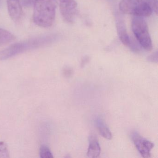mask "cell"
<instances>
[{
	"mask_svg": "<svg viewBox=\"0 0 158 158\" xmlns=\"http://www.w3.org/2000/svg\"><path fill=\"white\" fill-rule=\"evenodd\" d=\"M116 24L117 33L122 43L128 47L130 43V38L127 34L123 18L120 15H116Z\"/></svg>",
	"mask_w": 158,
	"mask_h": 158,
	"instance_id": "obj_8",
	"label": "cell"
},
{
	"mask_svg": "<svg viewBox=\"0 0 158 158\" xmlns=\"http://www.w3.org/2000/svg\"><path fill=\"white\" fill-rule=\"evenodd\" d=\"M35 0H21V3L25 7H29L34 4Z\"/></svg>",
	"mask_w": 158,
	"mask_h": 158,
	"instance_id": "obj_17",
	"label": "cell"
},
{
	"mask_svg": "<svg viewBox=\"0 0 158 158\" xmlns=\"http://www.w3.org/2000/svg\"><path fill=\"white\" fill-rule=\"evenodd\" d=\"M131 137L135 146L141 156L143 158H150V152L154 147V144L136 132L132 134Z\"/></svg>",
	"mask_w": 158,
	"mask_h": 158,
	"instance_id": "obj_5",
	"label": "cell"
},
{
	"mask_svg": "<svg viewBox=\"0 0 158 158\" xmlns=\"http://www.w3.org/2000/svg\"><path fill=\"white\" fill-rule=\"evenodd\" d=\"M119 9L123 13L142 17L149 16L152 12L146 0H122Z\"/></svg>",
	"mask_w": 158,
	"mask_h": 158,
	"instance_id": "obj_3",
	"label": "cell"
},
{
	"mask_svg": "<svg viewBox=\"0 0 158 158\" xmlns=\"http://www.w3.org/2000/svg\"><path fill=\"white\" fill-rule=\"evenodd\" d=\"M8 12L11 19L15 22L21 20L23 10L20 0H7Z\"/></svg>",
	"mask_w": 158,
	"mask_h": 158,
	"instance_id": "obj_7",
	"label": "cell"
},
{
	"mask_svg": "<svg viewBox=\"0 0 158 158\" xmlns=\"http://www.w3.org/2000/svg\"><path fill=\"white\" fill-rule=\"evenodd\" d=\"M97 125L99 132L102 136L103 137L106 139H111L112 135L110 131L102 120L98 119L97 121Z\"/></svg>",
	"mask_w": 158,
	"mask_h": 158,
	"instance_id": "obj_11",
	"label": "cell"
},
{
	"mask_svg": "<svg viewBox=\"0 0 158 158\" xmlns=\"http://www.w3.org/2000/svg\"><path fill=\"white\" fill-rule=\"evenodd\" d=\"M40 154L42 158H52L53 157L50 150L45 145H42L40 147Z\"/></svg>",
	"mask_w": 158,
	"mask_h": 158,
	"instance_id": "obj_12",
	"label": "cell"
},
{
	"mask_svg": "<svg viewBox=\"0 0 158 158\" xmlns=\"http://www.w3.org/2000/svg\"><path fill=\"white\" fill-rule=\"evenodd\" d=\"M158 55L157 51L150 55L148 58V61L150 62L156 63H158Z\"/></svg>",
	"mask_w": 158,
	"mask_h": 158,
	"instance_id": "obj_16",
	"label": "cell"
},
{
	"mask_svg": "<svg viewBox=\"0 0 158 158\" xmlns=\"http://www.w3.org/2000/svg\"><path fill=\"white\" fill-rule=\"evenodd\" d=\"M101 153V148L99 143L94 136L89 139V144L87 152L89 158H96L99 157Z\"/></svg>",
	"mask_w": 158,
	"mask_h": 158,
	"instance_id": "obj_9",
	"label": "cell"
},
{
	"mask_svg": "<svg viewBox=\"0 0 158 158\" xmlns=\"http://www.w3.org/2000/svg\"><path fill=\"white\" fill-rule=\"evenodd\" d=\"M132 27L133 33L141 47L148 51L151 50L152 42L148 25L143 17L134 16L132 20Z\"/></svg>",
	"mask_w": 158,
	"mask_h": 158,
	"instance_id": "obj_4",
	"label": "cell"
},
{
	"mask_svg": "<svg viewBox=\"0 0 158 158\" xmlns=\"http://www.w3.org/2000/svg\"><path fill=\"white\" fill-rule=\"evenodd\" d=\"M0 158H10L7 144L3 141H0Z\"/></svg>",
	"mask_w": 158,
	"mask_h": 158,
	"instance_id": "obj_13",
	"label": "cell"
},
{
	"mask_svg": "<svg viewBox=\"0 0 158 158\" xmlns=\"http://www.w3.org/2000/svg\"><path fill=\"white\" fill-rule=\"evenodd\" d=\"M56 35L40 36L17 42L0 51V61L8 60L27 51L39 48L55 42L58 39Z\"/></svg>",
	"mask_w": 158,
	"mask_h": 158,
	"instance_id": "obj_1",
	"label": "cell"
},
{
	"mask_svg": "<svg viewBox=\"0 0 158 158\" xmlns=\"http://www.w3.org/2000/svg\"><path fill=\"white\" fill-rule=\"evenodd\" d=\"M152 11L156 14H158V0H146Z\"/></svg>",
	"mask_w": 158,
	"mask_h": 158,
	"instance_id": "obj_15",
	"label": "cell"
},
{
	"mask_svg": "<svg viewBox=\"0 0 158 158\" xmlns=\"http://www.w3.org/2000/svg\"><path fill=\"white\" fill-rule=\"evenodd\" d=\"M33 21L36 25L48 28L55 20L57 0H35Z\"/></svg>",
	"mask_w": 158,
	"mask_h": 158,
	"instance_id": "obj_2",
	"label": "cell"
},
{
	"mask_svg": "<svg viewBox=\"0 0 158 158\" xmlns=\"http://www.w3.org/2000/svg\"><path fill=\"white\" fill-rule=\"evenodd\" d=\"M132 51L135 52H138L141 50V46L139 43H137L135 40L130 39V43L128 46Z\"/></svg>",
	"mask_w": 158,
	"mask_h": 158,
	"instance_id": "obj_14",
	"label": "cell"
},
{
	"mask_svg": "<svg viewBox=\"0 0 158 158\" xmlns=\"http://www.w3.org/2000/svg\"><path fill=\"white\" fill-rule=\"evenodd\" d=\"M60 10L66 22L73 23L77 14V3L75 0H59Z\"/></svg>",
	"mask_w": 158,
	"mask_h": 158,
	"instance_id": "obj_6",
	"label": "cell"
},
{
	"mask_svg": "<svg viewBox=\"0 0 158 158\" xmlns=\"http://www.w3.org/2000/svg\"><path fill=\"white\" fill-rule=\"evenodd\" d=\"M16 39L15 36L10 31L0 28V46L11 43Z\"/></svg>",
	"mask_w": 158,
	"mask_h": 158,
	"instance_id": "obj_10",
	"label": "cell"
}]
</instances>
